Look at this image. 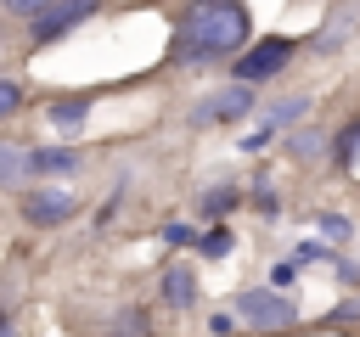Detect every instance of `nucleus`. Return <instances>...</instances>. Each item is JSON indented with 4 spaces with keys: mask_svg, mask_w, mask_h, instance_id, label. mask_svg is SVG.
<instances>
[{
    "mask_svg": "<svg viewBox=\"0 0 360 337\" xmlns=\"http://www.w3.org/2000/svg\"><path fill=\"white\" fill-rule=\"evenodd\" d=\"M292 275H298V264H276V275H270V281H276V286H292Z\"/></svg>",
    "mask_w": 360,
    "mask_h": 337,
    "instance_id": "21",
    "label": "nucleus"
},
{
    "mask_svg": "<svg viewBox=\"0 0 360 337\" xmlns=\"http://www.w3.org/2000/svg\"><path fill=\"white\" fill-rule=\"evenodd\" d=\"M163 303H174V309H191V303H197V275H191L186 264H174V270L163 275Z\"/></svg>",
    "mask_w": 360,
    "mask_h": 337,
    "instance_id": "7",
    "label": "nucleus"
},
{
    "mask_svg": "<svg viewBox=\"0 0 360 337\" xmlns=\"http://www.w3.org/2000/svg\"><path fill=\"white\" fill-rule=\"evenodd\" d=\"M208 331H214V337H231V331H236V320H231V315H214V320H208Z\"/></svg>",
    "mask_w": 360,
    "mask_h": 337,
    "instance_id": "20",
    "label": "nucleus"
},
{
    "mask_svg": "<svg viewBox=\"0 0 360 337\" xmlns=\"http://www.w3.org/2000/svg\"><path fill=\"white\" fill-rule=\"evenodd\" d=\"M73 168H79V152H68V146L28 152V174H73Z\"/></svg>",
    "mask_w": 360,
    "mask_h": 337,
    "instance_id": "8",
    "label": "nucleus"
},
{
    "mask_svg": "<svg viewBox=\"0 0 360 337\" xmlns=\"http://www.w3.org/2000/svg\"><path fill=\"white\" fill-rule=\"evenodd\" d=\"M231 242H236V236H231L225 225H208V230L197 236V253H202V258H225V253H231Z\"/></svg>",
    "mask_w": 360,
    "mask_h": 337,
    "instance_id": "11",
    "label": "nucleus"
},
{
    "mask_svg": "<svg viewBox=\"0 0 360 337\" xmlns=\"http://www.w3.org/2000/svg\"><path fill=\"white\" fill-rule=\"evenodd\" d=\"M231 208H236V191H231V185L202 191V213H208V219H219V213H231Z\"/></svg>",
    "mask_w": 360,
    "mask_h": 337,
    "instance_id": "13",
    "label": "nucleus"
},
{
    "mask_svg": "<svg viewBox=\"0 0 360 337\" xmlns=\"http://www.w3.org/2000/svg\"><path fill=\"white\" fill-rule=\"evenodd\" d=\"M17 107H22V84L17 79H0V118H11Z\"/></svg>",
    "mask_w": 360,
    "mask_h": 337,
    "instance_id": "16",
    "label": "nucleus"
},
{
    "mask_svg": "<svg viewBox=\"0 0 360 337\" xmlns=\"http://www.w3.org/2000/svg\"><path fill=\"white\" fill-rule=\"evenodd\" d=\"M73 208H79V202H73L62 185H39V191H28V197H22V219H28V225H39V230L68 225V219H73Z\"/></svg>",
    "mask_w": 360,
    "mask_h": 337,
    "instance_id": "4",
    "label": "nucleus"
},
{
    "mask_svg": "<svg viewBox=\"0 0 360 337\" xmlns=\"http://www.w3.org/2000/svg\"><path fill=\"white\" fill-rule=\"evenodd\" d=\"M84 118H90V101H84V95H62V101H51V124H56V129H79Z\"/></svg>",
    "mask_w": 360,
    "mask_h": 337,
    "instance_id": "10",
    "label": "nucleus"
},
{
    "mask_svg": "<svg viewBox=\"0 0 360 337\" xmlns=\"http://www.w3.org/2000/svg\"><path fill=\"white\" fill-rule=\"evenodd\" d=\"M73 6H90V11H96V6H101V0H73Z\"/></svg>",
    "mask_w": 360,
    "mask_h": 337,
    "instance_id": "22",
    "label": "nucleus"
},
{
    "mask_svg": "<svg viewBox=\"0 0 360 337\" xmlns=\"http://www.w3.org/2000/svg\"><path fill=\"white\" fill-rule=\"evenodd\" d=\"M321 230H326L332 242H343V236H349V219H338V213H321Z\"/></svg>",
    "mask_w": 360,
    "mask_h": 337,
    "instance_id": "18",
    "label": "nucleus"
},
{
    "mask_svg": "<svg viewBox=\"0 0 360 337\" xmlns=\"http://www.w3.org/2000/svg\"><path fill=\"white\" fill-rule=\"evenodd\" d=\"M45 6H51V0H0V11H11V17H28V22H34Z\"/></svg>",
    "mask_w": 360,
    "mask_h": 337,
    "instance_id": "17",
    "label": "nucleus"
},
{
    "mask_svg": "<svg viewBox=\"0 0 360 337\" xmlns=\"http://www.w3.org/2000/svg\"><path fill=\"white\" fill-rule=\"evenodd\" d=\"M163 242H169V247H186V242H197V236H191V225H163Z\"/></svg>",
    "mask_w": 360,
    "mask_h": 337,
    "instance_id": "19",
    "label": "nucleus"
},
{
    "mask_svg": "<svg viewBox=\"0 0 360 337\" xmlns=\"http://www.w3.org/2000/svg\"><path fill=\"white\" fill-rule=\"evenodd\" d=\"M0 337H6V315H0Z\"/></svg>",
    "mask_w": 360,
    "mask_h": 337,
    "instance_id": "23",
    "label": "nucleus"
},
{
    "mask_svg": "<svg viewBox=\"0 0 360 337\" xmlns=\"http://www.w3.org/2000/svg\"><path fill=\"white\" fill-rule=\"evenodd\" d=\"M236 315H242L253 331L292 326V303H287L281 292H264V286H248V292H236Z\"/></svg>",
    "mask_w": 360,
    "mask_h": 337,
    "instance_id": "3",
    "label": "nucleus"
},
{
    "mask_svg": "<svg viewBox=\"0 0 360 337\" xmlns=\"http://www.w3.org/2000/svg\"><path fill=\"white\" fill-rule=\"evenodd\" d=\"M304 112H309V101H276V107H270V118H264V135H270V129H281V124H292V118H304Z\"/></svg>",
    "mask_w": 360,
    "mask_h": 337,
    "instance_id": "12",
    "label": "nucleus"
},
{
    "mask_svg": "<svg viewBox=\"0 0 360 337\" xmlns=\"http://www.w3.org/2000/svg\"><path fill=\"white\" fill-rule=\"evenodd\" d=\"M354 157H360V118H354V124H349V129H343V135H338V163H343V168H349V163H354Z\"/></svg>",
    "mask_w": 360,
    "mask_h": 337,
    "instance_id": "15",
    "label": "nucleus"
},
{
    "mask_svg": "<svg viewBox=\"0 0 360 337\" xmlns=\"http://www.w3.org/2000/svg\"><path fill=\"white\" fill-rule=\"evenodd\" d=\"M292 51H298V45H292L287 34H270V39L248 45V51H242V62H236L231 73H236V84H248V90H253L259 79H276V73L292 62Z\"/></svg>",
    "mask_w": 360,
    "mask_h": 337,
    "instance_id": "2",
    "label": "nucleus"
},
{
    "mask_svg": "<svg viewBox=\"0 0 360 337\" xmlns=\"http://www.w3.org/2000/svg\"><path fill=\"white\" fill-rule=\"evenodd\" d=\"M248 107H253V90H248V84H231V90L202 95V101L191 107V124H231V118H242Z\"/></svg>",
    "mask_w": 360,
    "mask_h": 337,
    "instance_id": "5",
    "label": "nucleus"
},
{
    "mask_svg": "<svg viewBox=\"0 0 360 337\" xmlns=\"http://www.w3.org/2000/svg\"><path fill=\"white\" fill-rule=\"evenodd\" d=\"M84 17H90V6H73V0H51V6H45V11L28 22V34H34L39 45H51V39H62L68 28H79Z\"/></svg>",
    "mask_w": 360,
    "mask_h": 337,
    "instance_id": "6",
    "label": "nucleus"
},
{
    "mask_svg": "<svg viewBox=\"0 0 360 337\" xmlns=\"http://www.w3.org/2000/svg\"><path fill=\"white\" fill-rule=\"evenodd\" d=\"M22 174H28V146L0 140V185H22Z\"/></svg>",
    "mask_w": 360,
    "mask_h": 337,
    "instance_id": "9",
    "label": "nucleus"
},
{
    "mask_svg": "<svg viewBox=\"0 0 360 337\" xmlns=\"http://www.w3.org/2000/svg\"><path fill=\"white\" fill-rule=\"evenodd\" d=\"M112 337H146V309H118Z\"/></svg>",
    "mask_w": 360,
    "mask_h": 337,
    "instance_id": "14",
    "label": "nucleus"
},
{
    "mask_svg": "<svg viewBox=\"0 0 360 337\" xmlns=\"http://www.w3.org/2000/svg\"><path fill=\"white\" fill-rule=\"evenodd\" d=\"M248 6L242 0H191L180 11L174 28V62H208V56H231L248 45Z\"/></svg>",
    "mask_w": 360,
    "mask_h": 337,
    "instance_id": "1",
    "label": "nucleus"
}]
</instances>
